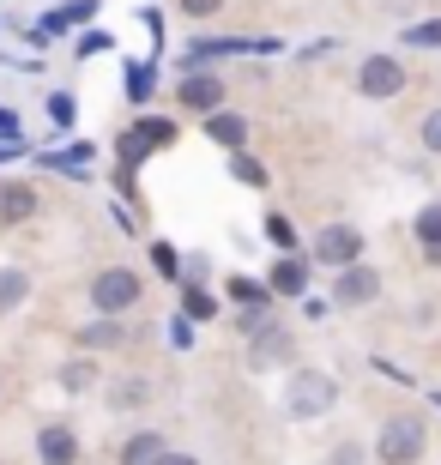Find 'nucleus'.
<instances>
[{"mask_svg": "<svg viewBox=\"0 0 441 465\" xmlns=\"http://www.w3.org/2000/svg\"><path fill=\"white\" fill-rule=\"evenodd\" d=\"M36 460H43V465H79V435H73L67 423L36 430Z\"/></svg>", "mask_w": 441, "mask_h": 465, "instance_id": "1a4fd4ad", "label": "nucleus"}, {"mask_svg": "<svg viewBox=\"0 0 441 465\" xmlns=\"http://www.w3.org/2000/svg\"><path fill=\"white\" fill-rule=\"evenodd\" d=\"M406 43H411V49H441V18H424V25H411Z\"/></svg>", "mask_w": 441, "mask_h": 465, "instance_id": "412c9836", "label": "nucleus"}, {"mask_svg": "<svg viewBox=\"0 0 441 465\" xmlns=\"http://www.w3.org/2000/svg\"><path fill=\"white\" fill-rule=\"evenodd\" d=\"M230 170H236L242 182H248V188H266V170H260L255 157H242V152H236V157H230Z\"/></svg>", "mask_w": 441, "mask_h": 465, "instance_id": "4be33fe9", "label": "nucleus"}, {"mask_svg": "<svg viewBox=\"0 0 441 465\" xmlns=\"http://www.w3.org/2000/svg\"><path fill=\"white\" fill-rule=\"evenodd\" d=\"M175 97H182V109L218 115V109H224V79H212V73H182V85H175Z\"/></svg>", "mask_w": 441, "mask_h": 465, "instance_id": "0eeeda50", "label": "nucleus"}, {"mask_svg": "<svg viewBox=\"0 0 441 465\" xmlns=\"http://www.w3.org/2000/svg\"><path fill=\"white\" fill-rule=\"evenodd\" d=\"M157 465H200V460H194V453H164Z\"/></svg>", "mask_w": 441, "mask_h": 465, "instance_id": "c85d7f7f", "label": "nucleus"}, {"mask_svg": "<svg viewBox=\"0 0 441 465\" xmlns=\"http://www.w3.org/2000/svg\"><path fill=\"white\" fill-rule=\"evenodd\" d=\"M356 91H363V97H375V104H387V97H399V91H406V67H399L393 54H369V61L356 67Z\"/></svg>", "mask_w": 441, "mask_h": 465, "instance_id": "20e7f679", "label": "nucleus"}, {"mask_svg": "<svg viewBox=\"0 0 441 465\" xmlns=\"http://www.w3.org/2000/svg\"><path fill=\"white\" fill-rule=\"evenodd\" d=\"M25 296H31V278L18 272V266H6V272H0V314H13Z\"/></svg>", "mask_w": 441, "mask_h": 465, "instance_id": "dca6fc26", "label": "nucleus"}, {"mask_svg": "<svg viewBox=\"0 0 441 465\" xmlns=\"http://www.w3.org/2000/svg\"><path fill=\"white\" fill-rule=\"evenodd\" d=\"M315 260H326V266H356L363 260V230H351V224H326L321 230V242H315Z\"/></svg>", "mask_w": 441, "mask_h": 465, "instance_id": "39448f33", "label": "nucleus"}, {"mask_svg": "<svg viewBox=\"0 0 441 465\" xmlns=\"http://www.w3.org/2000/svg\"><path fill=\"white\" fill-rule=\"evenodd\" d=\"M230 296H236V302H248V309H266V302H272V284H260V278H230Z\"/></svg>", "mask_w": 441, "mask_h": 465, "instance_id": "a211bd4d", "label": "nucleus"}, {"mask_svg": "<svg viewBox=\"0 0 441 465\" xmlns=\"http://www.w3.org/2000/svg\"><path fill=\"white\" fill-rule=\"evenodd\" d=\"M266 242L278 248V254H290V248H296V230H290L285 212H266Z\"/></svg>", "mask_w": 441, "mask_h": 465, "instance_id": "aec40b11", "label": "nucleus"}, {"mask_svg": "<svg viewBox=\"0 0 441 465\" xmlns=\"http://www.w3.org/2000/svg\"><path fill=\"white\" fill-rule=\"evenodd\" d=\"M417 242H424V260H436V266H441V206L417 212Z\"/></svg>", "mask_w": 441, "mask_h": 465, "instance_id": "2eb2a0df", "label": "nucleus"}, {"mask_svg": "<svg viewBox=\"0 0 441 465\" xmlns=\"http://www.w3.org/2000/svg\"><path fill=\"white\" fill-rule=\"evenodd\" d=\"M375 296H381V272H375V266H363V260H356V266H345L339 284H333V302H345V309H363V302H375Z\"/></svg>", "mask_w": 441, "mask_h": 465, "instance_id": "423d86ee", "label": "nucleus"}, {"mask_svg": "<svg viewBox=\"0 0 441 465\" xmlns=\"http://www.w3.org/2000/svg\"><path fill=\"white\" fill-rule=\"evenodd\" d=\"M375 460L381 465H417L424 460V423L417 417H393L387 430H381V441H375Z\"/></svg>", "mask_w": 441, "mask_h": 465, "instance_id": "7ed1b4c3", "label": "nucleus"}, {"mask_svg": "<svg viewBox=\"0 0 441 465\" xmlns=\"http://www.w3.org/2000/svg\"><path fill=\"white\" fill-rule=\"evenodd\" d=\"M97 49H109V36H103V31H91V36H79V61H85V54H97Z\"/></svg>", "mask_w": 441, "mask_h": 465, "instance_id": "cd10ccee", "label": "nucleus"}, {"mask_svg": "<svg viewBox=\"0 0 441 465\" xmlns=\"http://www.w3.org/2000/svg\"><path fill=\"white\" fill-rule=\"evenodd\" d=\"M139 272H127V266H109V272H97L91 278V309L97 314H127V309H139Z\"/></svg>", "mask_w": 441, "mask_h": 465, "instance_id": "f257e3e1", "label": "nucleus"}, {"mask_svg": "<svg viewBox=\"0 0 441 465\" xmlns=\"http://www.w3.org/2000/svg\"><path fill=\"white\" fill-rule=\"evenodd\" d=\"M91 381H97V362L91 357H73L67 369H61V387H67V393H85Z\"/></svg>", "mask_w": 441, "mask_h": 465, "instance_id": "6ab92c4d", "label": "nucleus"}, {"mask_svg": "<svg viewBox=\"0 0 441 465\" xmlns=\"http://www.w3.org/2000/svg\"><path fill=\"white\" fill-rule=\"evenodd\" d=\"M170 345H175V351H187V345H194V327H187L182 314H175V321H170Z\"/></svg>", "mask_w": 441, "mask_h": 465, "instance_id": "a878e982", "label": "nucleus"}, {"mask_svg": "<svg viewBox=\"0 0 441 465\" xmlns=\"http://www.w3.org/2000/svg\"><path fill=\"white\" fill-rule=\"evenodd\" d=\"M303 284H308V266L296 254H285L272 266V296H303Z\"/></svg>", "mask_w": 441, "mask_h": 465, "instance_id": "f8f14e48", "label": "nucleus"}, {"mask_svg": "<svg viewBox=\"0 0 441 465\" xmlns=\"http://www.w3.org/2000/svg\"><path fill=\"white\" fill-rule=\"evenodd\" d=\"M205 139H212V145H224V152H242V139H248V121L242 115H205Z\"/></svg>", "mask_w": 441, "mask_h": 465, "instance_id": "9b49d317", "label": "nucleus"}, {"mask_svg": "<svg viewBox=\"0 0 441 465\" xmlns=\"http://www.w3.org/2000/svg\"><path fill=\"white\" fill-rule=\"evenodd\" d=\"M121 339H127V332H121L115 314H103V321L79 327V351H109V345H121Z\"/></svg>", "mask_w": 441, "mask_h": 465, "instance_id": "4468645a", "label": "nucleus"}, {"mask_svg": "<svg viewBox=\"0 0 441 465\" xmlns=\"http://www.w3.org/2000/svg\"><path fill=\"white\" fill-rule=\"evenodd\" d=\"M164 460V435L157 430H134L121 441V465H157Z\"/></svg>", "mask_w": 441, "mask_h": 465, "instance_id": "9d476101", "label": "nucleus"}, {"mask_svg": "<svg viewBox=\"0 0 441 465\" xmlns=\"http://www.w3.org/2000/svg\"><path fill=\"white\" fill-rule=\"evenodd\" d=\"M145 399H152V387H145L139 375H127L115 393H109V405H115V411H134V405H145Z\"/></svg>", "mask_w": 441, "mask_h": 465, "instance_id": "f3484780", "label": "nucleus"}, {"mask_svg": "<svg viewBox=\"0 0 441 465\" xmlns=\"http://www.w3.org/2000/svg\"><path fill=\"white\" fill-rule=\"evenodd\" d=\"M333 399H339V381L333 375H321V369L290 375V393H285L290 417H321V411H333Z\"/></svg>", "mask_w": 441, "mask_h": 465, "instance_id": "f03ea898", "label": "nucleus"}, {"mask_svg": "<svg viewBox=\"0 0 441 465\" xmlns=\"http://www.w3.org/2000/svg\"><path fill=\"white\" fill-rule=\"evenodd\" d=\"M187 314H194V321H205V314H212V296H205V291H187Z\"/></svg>", "mask_w": 441, "mask_h": 465, "instance_id": "bb28decb", "label": "nucleus"}, {"mask_svg": "<svg viewBox=\"0 0 441 465\" xmlns=\"http://www.w3.org/2000/svg\"><path fill=\"white\" fill-rule=\"evenodd\" d=\"M127 97H134V104L152 97V73H145V67H127Z\"/></svg>", "mask_w": 441, "mask_h": 465, "instance_id": "5701e85b", "label": "nucleus"}, {"mask_svg": "<svg viewBox=\"0 0 441 465\" xmlns=\"http://www.w3.org/2000/svg\"><path fill=\"white\" fill-rule=\"evenodd\" d=\"M13 134H18V121L6 115V109H0V139H13Z\"/></svg>", "mask_w": 441, "mask_h": 465, "instance_id": "c756f323", "label": "nucleus"}, {"mask_svg": "<svg viewBox=\"0 0 441 465\" xmlns=\"http://www.w3.org/2000/svg\"><path fill=\"white\" fill-rule=\"evenodd\" d=\"M36 218V188H0V224H25Z\"/></svg>", "mask_w": 441, "mask_h": 465, "instance_id": "ddd939ff", "label": "nucleus"}, {"mask_svg": "<svg viewBox=\"0 0 441 465\" xmlns=\"http://www.w3.org/2000/svg\"><path fill=\"white\" fill-rule=\"evenodd\" d=\"M182 6V18H212V13H224V0H175Z\"/></svg>", "mask_w": 441, "mask_h": 465, "instance_id": "b1692460", "label": "nucleus"}, {"mask_svg": "<svg viewBox=\"0 0 441 465\" xmlns=\"http://www.w3.org/2000/svg\"><path fill=\"white\" fill-rule=\"evenodd\" d=\"M424 152L441 157V109H429V115H424Z\"/></svg>", "mask_w": 441, "mask_h": 465, "instance_id": "393cba45", "label": "nucleus"}, {"mask_svg": "<svg viewBox=\"0 0 441 465\" xmlns=\"http://www.w3.org/2000/svg\"><path fill=\"white\" fill-rule=\"evenodd\" d=\"M296 357V339H290L285 327H260L255 339H248V362L255 369H272V362H290Z\"/></svg>", "mask_w": 441, "mask_h": 465, "instance_id": "6e6552de", "label": "nucleus"}]
</instances>
